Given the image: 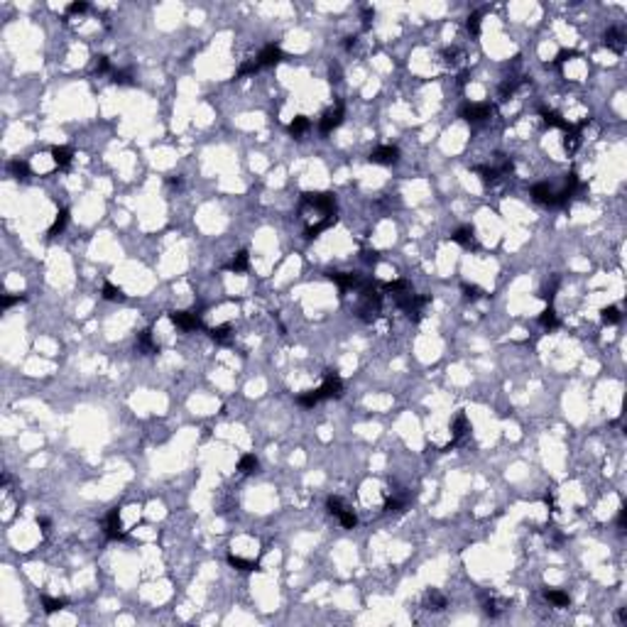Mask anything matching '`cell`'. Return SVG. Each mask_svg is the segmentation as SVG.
<instances>
[{
    "instance_id": "6da1fadb",
    "label": "cell",
    "mask_w": 627,
    "mask_h": 627,
    "mask_svg": "<svg viewBox=\"0 0 627 627\" xmlns=\"http://www.w3.org/2000/svg\"><path fill=\"white\" fill-rule=\"evenodd\" d=\"M380 311H382V294L377 292L375 284H373V287H368V289L360 292V304L355 307V314H358L360 321L373 323L380 316Z\"/></svg>"
},
{
    "instance_id": "7a4b0ae2",
    "label": "cell",
    "mask_w": 627,
    "mask_h": 627,
    "mask_svg": "<svg viewBox=\"0 0 627 627\" xmlns=\"http://www.w3.org/2000/svg\"><path fill=\"white\" fill-rule=\"evenodd\" d=\"M302 209H314L323 216H336V196L328 191H304Z\"/></svg>"
},
{
    "instance_id": "3957f363",
    "label": "cell",
    "mask_w": 627,
    "mask_h": 627,
    "mask_svg": "<svg viewBox=\"0 0 627 627\" xmlns=\"http://www.w3.org/2000/svg\"><path fill=\"white\" fill-rule=\"evenodd\" d=\"M316 394H319V400L341 397V394H343V382H341V377L336 375L334 370H326V375H323V385L316 390Z\"/></svg>"
},
{
    "instance_id": "277c9868",
    "label": "cell",
    "mask_w": 627,
    "mask_h": 627,
    "mask_svg": "<svg viewBox=\"0 0 627 627\" xmlns=\"http://www.w3.org/2000/svg\"><path fill=\"white\" fill-rule=\"evenodd\" d=\"M341 120H343V103L338 101L331 111L323 113V118H321V123H319L321 133H323V135H328L331 130H336V127L341 125Z\"/></svg>"
},
{
    "instance_id": "5b68a950",
    "label": "cell",
    "mask_w": 627,
    "mask_h": 627,
    "mask_svg": "<svg viewBox=\"0 0 627 627\" xmlns=\"http://www.w3.org/2000/svg\"><path fill=\"white\" fill-rule=\"evenodd\" d=\"M370 162H375V164H394V162H400V150L394 145H380V147H375L370 152Z\"/></svg>"
},
{
    "instance_id": "8992f818",
    "label": "cell",
    "mask_w": 627,
    "mask_h": 627,
    "mask_svg": "<svg viewBox=\"0 0 627 627\" xmlns=\"http://www.w3.org/2000/svg\"><path fill=\"white\" fill-rule=\"evenodd\" d=\"M169 321L174 326H179L181 331H194V328H201V319L191 314V311H172L169 314Z\"/></svg>"
},
{
    "instance_id": "52a82bcc",
    "label": "cell",
    "mask_w": 627,
    "mask_h": 627,
    "mask_svg": "<svg viewBox=\"0 0 627 627\" xmlns=\"http://www.w3.org/2000/svg\"><path fill=\"white\" fill-rule=\"evenodd\" d=\"M460 118L468 120V123H480V120L490 118V106L488 103H471V106H466L460 111Z\"/></svg>"
},
{
    "instance_id": "ba28073f",
    "label": "cell",
    "mask_w": 627,
    "mask_h": 627,
    "mask_svg": "<svg viewBox=\"0 0 627 627\" xmlns=\"http://www.w3.org/2000/svg\"><path fill=\"white\" fill-rule=\"evenodd\" d=\"M123 534H125V530H123L120 510L113 507L111 512H108V517H106V537H108V539H120Z\"/></svg>"
},
{
    "instance_id": "9c48e42d",
    "label": "cell",
    "mask_w": 627,
    "mask_h": 627,
    "mask_svg": "<svg viewBox=\"0 0 627 627\" xmlns=\"http://www.w3.org/2000/svg\"><path fill=\"white\" fill-rule=\"evenodd\" d=\"M605 47L608 49H613L615 54H622L627 47V40L625 35H622V29L620 27H610L608 32H605Z\"/></svg>"
},
{
    "instance_id": "30bf717a",
    "label": "cell",
    "mask_w": 627,
    "mask_h": 627,
    "mask_svg": "<svg viewBox=\"0 0 627 627\" xmlns=\"http://www.w3.org/2000/svg\"><path fill=\"white\" fill-rule=\"evenodd\" d=\"M282 49H279L277 44H267L265 49L260 52V56H257V64L260 67H275V64H279L282 61Z\"/></svg>"
},
{
    "instance_id": "8fae6325",
    "label": "cell",
    "mask_w": 627,
    "mask_h": 627,
    "mask_svg": "<svg viewBox=\"0 0 627 627\" xmlns=\"http://www.w3.org/2000/svg\"><path fill=\"white\" fill-rule=\"evenodd\" d=\"M424 605H426L429 610H434V613H441V610L448 605V600H446L444 593H439L436 588H432V590H426V596H424Z\"/></svg>"
},
{
    "instance_id": "7c38bea8",
    "label": "cell",
    "mask_w": 627,
    "mask_h": 627,
    "mask_svg": "<svg viewBox=\"0 0 627 627\" xmlns=\"http://www.w3.org/2000/svg\"><path fill=\"white\" fill-rule=\"evenodd\" d=\"M453 240L458 243V245H463V248H478V243H475V230L473 228H458L456 233H453Z\"/></svg>"
},
{
    "instance_id": "4fadbf2b",
    "label": "cell",
    "mask_w": 627,
    "mask_h": 627,
    "mask_svg": "<svg viewBox=\"0 0 627 627\" xmlns=\"http://www.w3.org/2000/svg\"><path fill=\"white\" fill-rule=\"evenodd\" d=\"M52 159H54V164L59 169H67L71 164V159H74V152L69 147H52Z\"/></svg>"
},
{
    "instance_id": "5bb4252c",
    "label": "cell",
    "mask_w": 627,
    "mask_h": 627,
    "mask_svg": "<svg viewBox=\"0 0 627 627\" xmlns=\"http://www.w3.org/2000/svg\"><path fill=\"white\" fill-rule=\"evenodd\" d=\"M138 350L142 353V355H152V353H157V343L152 341V334L150 331H142V334H138Z\"/></svg>"
},
{
    "instance_id": "9a60e30c",
    "label": "cell",
    "mask_w": 627,
    "mask_h": 627,
    "mask_svg": "<svg viewBox=\"0 0 627 627\" xmlns=\"http://www.w3.org/2000/svg\"><path fill=\"white\" fill-rule=\"evenodd\" d=\"M248 262H250V255H248V250H240L236 257L225 265V270H230V272H245V270H248Z\"/></svg>"
},
{
    "instance_id": "2e32d148",
    "label": "cell",
    "mask_w": 627,
    "mask_h": 627,
    "mask_svg": "<svg viewBox=\"0 0 627 627\" xmlns=\"http://www.w3.org/2000/svg\"><path fill=\"white\" fill-rule=\"evenodd\" d=\"M257 468H260V460L255 458L252 453H248V456H243L240 458V463H238V471L243 475H252V473H257Z\"/></svg>"
},
{
    "instance_id": "e0dca14e",
    "label": "cell",
    "mask_w": 627,
    "mask_h": 627,
    "mask_svg": "<svg viewBox=\"0 0 627 627\" xmlns=\"http://www.w3.org/2000/svg\"><path fill=\"white\" fill-rule=\"evenodd\" d=\"M578 145H581V138H578V130L576 127H569L566 130V135H564V150L569 154H573L576 150H578Z\"/></svg>"
},
{
    "instance_id": "ac0fdd59",
    "label": "cell",
    "mask_w": 627,
    "mask_h": 627,
    "mask_svg": "<svg viewBox=\"0 0 627 627\" xmlns=\"http://www.w3.org/2000/svg\"><path fill=\"white\" fill-rule=\"evenodd\" d=\"M309 125H311V123H309L307 115H296L292 123H289V133H292L294 138H302V135L309 130Z\"/></svg>"
},
{
    "instance_id": "d6986e66",
    "label": "cell",
    "mask_w": 627,
    "mask_h": 627,
    "mask_svg": "<svg viewBox=\"0 0 627 627\" xmlns=\"http://www.w3.org/2000/svg\"><path fill=\"white\" fill-rule=\"evenodd\" d=\"M67 223H69V211L61 209L59 213H56V218H54V223H52V228H49V238H54L56 233H61V230L67 228Z\"/></svg>"
},
{
    "instance_id": "ffe728a7",
    "label": "cell",
    "mask_w": 627,
    "mask_h": 627,
    "mask_svg": "<svg viewBox=\"0 0 627 627\" xmlns=\"http://www.w3.org/2000/svg\"><path fill=\"white\" fill-rule=\"evenodd\" d=\"M544 598L549 600V603H554L556 608H566V605L571 603V598H569L566 593H561V590H549V588L544 590Z\"/></svg>"
},
{
    "instance_id": "44dd1931",
    "label": "cell",
    "mask_w": 627,
    "mask_h": 627,
    "mask_svg": "<svg viewBox=\"0 0 627 627\" xmlns=\"http://www.w3.org/2000/svg\"><path fill=\"white\" fill-rule=\"evenodd\" d=\"M542 118H544V123H546V125H551V127H564V130H569V127H571L556 111H542Z\"/></svg>"
},
{
    "instance_id": "7402d4cb",
    "label": "cell",
    "mask_w": 627,
    "mask_h": 627,
    "mask_svg": "<svg viewBox=\"0 0 627 627\" xmlns=\"http://www.w3.org/2000/svg\"><path fill=\"white\" fill-rule=\"evenodd\" d=\"M8 167H10V172H13L17 179H27L29 177V164L25 162V159H13Z\"/></svg>"
},
{
    "instance_id": "603a6c76",
    "label": "cell",
    "mask_w": 627,
    "mask_h": 627,
    "mask_svg": "<svg viewBox=\"0 0 627 627\" xmlns=\"http://www.w3.org/2000/svg\"><path fill=\"white\" fill-rule=\"evenodd\" d=\"M466 432H468V419H466V414H458V417L453 419V441H451V446H453Z\"/></svg>"
},
{
    "instance_id": "cb8c5ba5",
    "label": "cell",
    "mask_w": 627,
    "mask_h": 627,
    "mask_svg": "<svg viewBox=\"0 0 627 627\" xmlns=\"http://www.w3.org/2000/svg\"><path fill=\"white\" fill-rule=\"evenodd\" d=\"M103 299H108V302H120V299H125V294H123L120 287L106 282V284H103Z\"/></svg>"
},
{
    "instance_id": "d4e9b609",
    "label": "cell",
    "mask_w": 627,
    "mask_h": 627,
    "mask_svg": "<svg viewBox=\"0 0 627 627\" xmlns=\"http://www.w3.org/2000/svg\"><path fill=\"white\" fill-rule=\"evenodd\" d=\"M42 605H44V613L52 615L56 613V610H61L64 605H67V600L64 598H49V596H42Z\"/></svg>"
},
{
    "instance_id": "484cf974",
    "label": "cell",
    "mask_w": 627,
    "mask_h": 627,
    "mask_svg": "<svg viewBox=\"0 0 627 627\" xmlns=\"http://www.w3.org/2000/svg\"><path fill=\"white\" fill-rule=\"evenodd\" d=\"M517 86H519V79H505V81H502V86H500V91H498L500 101H507V98L517 91Z\"/></svg>"
},
{
    "instance_id": "4316f807",
    "label": "cell",
    "mask_w": 627,
    "mask_h": 627,
    "mask_svg": "<svg viewBox=\"0 0 627 627\" xmlns=\"http://www.w3.org/2000/svg\"><path fill=\"white\" fill-rule=\"evenodd\" d=\"M444 56H446V67H451V69H456V67H460L463 64V59H466V54L460 52V49H446L444 52Z\"/></svg>"
},
{
    "instance_id": "83f0119b",
    "label": "cell",
    "mask_w": 627,
    "mask_h": 627,
    "mask_svg": "<svg viewBox=\"0 0 627 627\" xmlns=\"http://www.w3.org/2000/svg\"><path fill=\"white\" fill-rule=\"evenodd\" d=\"M228 564L233 566V569H240V571H255L257 569V564L255 561H245V558H240V556H228Z\"/></svg>"
},
{
    "instance_id": "f1b7e54d",
    "label": "cell",
    "mask_w": 627,
    "mask_h": 627,
    "mask_svg": "<svg viewBox=\"0 0 627 627\" xmlns=\"http://www.w3.org/2000/svg\"><path fill=\"white\" fill-rule=\"evenodd\" d=\"M338 522H341V524H343L346 530H353V527L358 524V517H355V512H353L350 507H346V510H343V512L338 515Z\"/></svg>"
},
{
    "instance_id": "f546056e",
    "label": "cell",
    "mask_w": 627,
    "mask_h": 627,
    "mask_svg": "<svg viewBox=\"0 0 627 627\" xmlns=\"http://www.w3.org/2000/svg\"><path fill=\"white\" fill-rule=\"evenodd\" d=\"M539 321H542V326H546V328H556L558 326V319H556V311L549 307L542 311V316H539Z\"/></svg>"
},
{
    "instance_id": "4dcf8cb0",
    "label": "cell",
    "mask_w": 627,
    "mask_h": 627,
    "mask_svg": "<svg viewBox=\"0 0 627 627\" xmlns=\"http://www.w3.org/2000/svg\"><path fill=\"white\" fill-rule=\"evenodd\" d=\"M600 319H603V323H617V321H620V309L605 307L603 311H600Z\"/></svg>"
},
{
    "instance_id": "1f68e13d",
    "label": "cell",
    "mask_w": 627,
    "mask_h": 627,
    "mask_svg": "<svg viewBox=\"0 0 627 627\" xmlns=\"http://www.w3.org/2000/svg\"><path fill=\"white\" fill-rule=\"evenodd\" d=\"M209 334H211V338H213V341H221V343H223V341H228V336H230V326H228V323H223V326H216V328H211Z\"/></svg>"
},
{
    "instance_id": "d6a6232c",
    "label": "cell",
    "mask_w": 627,
    "mask_h": 627,
    "mask_svg": "<svg viewBox=\"0 0 627 627\" xmlns=\"http://www.w3.org/2000/svg\"><path fill=\"white\" fill-rule=\"evenodd\" d=\"M326 505H328V512H331V515H336V517H338L343 510H346V507H348L346 502L341 500V498H336V495H334V498H328V502H326Z\"/></svg>"
},
{
    "instance_id": "836d02e7",
    "label": "cell",
    "mask_w": 627,
    "mask_h": 627,
    "mask_svg": "<svg viewBox=\"0 0 627 627\" xmlns=\"http://www.w3.org/2000/svg\"><path fill=\"white\" fill-rule=\"evenodd\" d=\"M404 507H407V498H390V500L385 502V510L387 512H400Z\"/></svg>"
},
{
    "instance_id": "e575fe53",
    "label": "cell",
    "mask_w": 627,
    "mask_h": 627,
    "mask_svg": "<svg viewBox=\"0 0 627 627\" xmlns=\"http://www.w3.org/2000/svg\"><path fill=\"white\" fill-rule=\"evenodd\" d=\"M407 289H409V284H407L404 279H397V282H387V284H385V292H392V294L407 292Z\"/></svg>"
},
{
    "instance_id": "d590c367",
    "label": "cell",
    "mask_w": 627,
    "mask_h": 627,
    "mask_svg": "<svg viewBox=\"0 0 627 627\" xmlns=\"http://www.w3.org/2000/svg\"><path fill=\"white\" fill-rule=\"evenodd\" d=\"M466 25H468V29H471V35L478 37V35H480V13L468 15V22H466Z\"/></svg>"
},
{
    "instance_id": "8d00e7d4",
    "label": "cell",
    "mask_w": 627,
    "mask_h": 627,
    "mask_svg": "<svg viewBox=\"0 0 627 627\" xmlns=\"http://www.w3.org/2000/svg\"><path fill=\"white\" fill-rule=\"evenodd\" d=\"M483 610H485V615H490V617H498V615L502 613V608L498 605V600H492V598L485 600V608H483Z\"/></svg>"
},
{
    "instance_id": "74e56055",
    "label": "cell",
    "mask_w": 627,
    "mask_h": 627,
    "mask_svg": "<svg viewBox=\"0 0 627 627\" xmlns=\"http://www.w3.org/2000/svg\"><path fill=\"white\" fill-rule=\"evenodd\" d=\"M113 84L125 86V84H133V79H130V74H127V71H113Z\"/></svg>"
},
{
    "instance_id": "f35d334b",
    "label": "cell",
    "mask_w": 627,
    "mask_h": 627,
    "mask_svg": "<svg viewBox=\"0 0 627 627\" xmlns=\"http://www.w3.org/2000/svg\"><path fill=\"white\" fill-rule=\"evenodd\" d=\"M96 71H98V74H108V71H111V61H108V56H96Z\"/></svg>"
},
{
    "instance_id": "ab89813d",
    "label": "cell",
    "mask_w": 627,
    "mask_h": 627,
    "mask_svg": "<svg viewBox=\"0 0 627 627\" xmlns=\"http://www.w3.org/2000/svg\"><path fill=\"white\" fill-rule=\"evenodd\" d=\"M257 69H260V64H257V61H248V64H243V67L238 69V76H245V74H255Z\"/></svg>"
},
{
    "instance_id": "60d3db41",
    "label": "cell",
    "mask_w": 627,
    "mask_h": 627,
    "mask_svg": "<svg viewBox=\"0 0 627 627\" xmlns=\"http://www.w3.org/2000/svg\"><path fill=\"white\" fill-rule=\"evenodd\" d=\"M463 292H466V299H478L480 296V287H475V284H463Z\"/></svg>"
},
{
    "instance_id": "b9f144b4",
    "label": "cell",
    "mask_w": 627,
    "mask_h": 627,
    "mask_svg": "<svg viewBox=\"0 0 627 627\" xmlns=\"http://www.w3.org/2000/svg\"><path fill=\"white\" fill-rule=\"evenodd\" d=\"M86 10H88L86 3H71L69 8H67V13L69 15H81V13H86Z\"/></svg>"
},
{
    "instance_id": "7bdbcfd3",
    "label": "cell",
    "mask_w": 627,
    "mask_h": 627,
    "mask_svg": "<svg viewBox=\"0 0 627 627\" xmlns=\"http://www.w3.org/2000/svg\"><path fill=\"white\" fill-rule=\"evenodd\" d=\"M556 287H558V277H554V282H551V287H546L542 292V299H546V302H551L554 299V292H556Z\"/></svg>"
},
{
    "instance_id": "ee69618b",
    "label": "cell",
    "mask_w": 627,
    "mask_h": 627,
    "mask_svg": "<svg viewBox=\"0 0 627 627\" xmlns=\"http://www.w3.org/2000/svg\"><path fill=\"white\" fill-rule=\"evenodd\" d=\"M571 56H578V52H573V49H569V52H566V49H564V52H558V56L554 59V64H564V61H569Z\"/></svg>"
},
{
    "instance_id": "f6af8a7d",
    "label": "cell",
    "mask_w": 627,
    "mask_h": 627,
    "mask_svg": "<svg viewBox=\"0 0 627 627\" xmlns=\"http://www.w3.org/2000/svg\"><path fill=\"white\" fill-rule=\"evenodd\" d=\"M25 299V294H15V296H3V309L13 307V304H17V302H22Z\"/></svg>"
},
{
    "instance_id": "bcb514c9",
    "label": "cell",
    "mask_w": 627,
    "mask_h": 627,
    "mask_svg": "<svg viewBox=\"0 0 627 627\" xmlns=\"http://www.w3.org/2000/svg\"><path fill=\"white\" fill-rule=\"evenodd\" d=\"M37 524L42 527L44 534H49V519H47V517H37Z\"/></svg>"
},
{
    "instance_id": "7dc6e473",
    "label": "cell",
    "mask_w": 627,
    "mask_h": 627,
    "mask_svg": "<svg viewBox=\"0 0 627 627\" xmlns=\"http://www.w3.org/2000/svg\"><path fill=\"white\" fill-rule=\"evenodd\" d=\"M331 81H341V69L338 67H331Z\"/></svg>"
},
{
    "instance_id": "c3c4849f",
    "label": "cell",
    "mask_w": 627,
    "mask_h": 627,
    "mask_svg": "<svg viewBox=\"0 0 627 627\" xmlns=\"http://www.w3.org/2000/svg\"><path fill=\"white\" fill-rule=\"evenodd\" d=\"M365 260H368V262H377V252H375V250H373V252H365Z\"/></svg>"
},
{
    "instance_id": "681fc988",
    "label": "cell",
    "mask_w": 627,
    "mask_h": 627,
    "mask_svg": "<svg viewBox=\"0 0 627 627\" xmlns=\"http://www.w3.org/2000/svg\"><path fill=\"white\" fill-rule=\"evenodd\" d=\"M620 622H622V625L627 622V608H622V610H620Z\"/></svg>"
}]
</instances>
